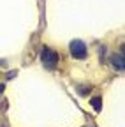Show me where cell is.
<instances>
[{
  "mask_svg": "<svg viewBox=\"0 0 125 127\" xmlns=\"http://www.w3.org/2000/svg\"><path fill=\"white\" fill-rule=\"evenodd\" d=\"M41 60L44 64V67H48V69H55L56 67V64L60 60V55L53 50H50V48H44V50L41 51Z\"/></svg>",
  "mask_w": 125,
  "mask_h": 127,
  "instance_id": "1",
  "label": "cell"
},
{
  "mask_svg": "<svg viewBox=\"0 0 125 127\" xmlns=\"http://www.w3.org/2000/svg\"><path fill=\"white\" fill-rule=\"evenodd\" d=\"M69 50H71V55H72L74 58H77V60H83V58H86V44H85L83 41H79V39H74V41H71V44H69Z\"/></svg>",
  "mask_w": 125,
  "mask_h": 127,
  "instance_id": "2",
  "label": "cell"
},
{
  "mask_svg": "<svg viewBox=\"0 0 125 127\" xmlns=\"http://www.w3.org/2000/svg\"><path fill=\"white\" fill-rule=\"evenodd\" d=\"M111 62H113V65H115L118 71H123V55H115Z\"/></svg>",
  "mask_w": 125,
  "mask_h": 127,
  "instance_id": "3",
  "label": "cell"
},
{
  "mask_svg": "<svg viewBox=\"0 0 125 127\" xmlns=\"http://www.w3.org/2000/svg\"><path fill=\"white\" fill-rule=\"evenodd\" d=\"M90 102H92V106H93V109H95V111H100V109H102V101H100V97H93Z\"/></svg>",
  "mask_w": 125,
  "mask_h": 127,
  "instance_id": "4",
  "label": "cell"
},
{
  "mask_svg": "<svg viewBox=\"0 0 125 127\" xmlns=\"http://www.w3.org/2000/svg\"><path fill=\"white\" fill-rule=\"evenodd\" d=\"M77 92H79L81 95H85V94H88V92H90V88H88V87H86V88H79Z\"/></svg>",
  "mask_w": 125,
  "mask_h": 127,
  "instance_id": "5",
  "label": "cell"
},
{
  "mask_svg": "<svg viewBox=\"0 0 125 127\" xmlns=\"http://www.w3.org/2000/svg\"><path fill=\"white\" fill-rule=\"evenodd\" d=\"M4 92V85H0V94H2Z\"/></svg>",
  "mask_w": 125,
  "mask_h": 127,
  "instance_id": "6",
  "label": "cell"
},
{
  "mask_svg": "<svg viewBox=\"0 0 125 127\" xmlns=\"http://www.w3.org/2000/svg\"><path fill=\"white\" fill-rule=\"evenodd\" d=\"M0 127H7V125H0Z\"/></svg>",
  "mask_w": 125,
  "mask_h": 127,
  "instance_id": "7",
  "label": "cell"
}]
</instances>
